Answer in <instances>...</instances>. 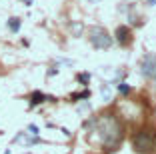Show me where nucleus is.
I'll return each mask as SVG.
<instances>
[{
	"mask_svg": "<svg viewBox=\"0 0 156 154\" xmlns=\"http://www.w3.org/2000/svg\"><path fill=\"white\" fill-rule=\"evenodd\" d=\"M116 40H118L120 44H128L130 42V30L126 26H118L116 28Z\"/></svg>",
	"mask_w": 156,
	"mask_h": 154,
	"instance_id": "nucleus-4",
	"label": "nucleus"
},
{
	"mask_svg": "<svg viewBox=\"0 0 156 154\" xmlns=\"http://www.w3.org/2000/svg\"><path fill=\"white\" fill-rule=\"evenodd\" d=\"M90 96V92L84 90V92H78V94H72V100H82V98H88Z\"/></svg>",
	"mask_w": 156,
	"mask_h": 154,
	"instance_id": "nucleus-7",
	"label": "nucleus"
},
{
	"mask_svg": "<svg viewBox=\"0 0 156 154\" xmlns=\"http://www.w3.org/2000/svg\"><path fill=\"white\" fill-rule=\"evenodd\" d=\"M90 42L96 48H108V46L112 44V40H110V36L106 34V30L104 28H90Z\"/></svg>",
	"mask_w": 156,
	"mask_h": 154,
	"instance_id": "nucleus-2",
	"label": "nucleus"
},
{
	"mask_svg": "<svg viewBox=\"0 0 156 154\" xmlns=\"http://www.w3.org/2000/svg\"><path fill=\"white\" fill-rule=\"evenodd\" d=\"M48 98V96L46 94H42V92H32V94H30V106H36V104H40V102H44V100Z\"/></svg>",
	"mask_w": 156,
	"mask_h": 154,
	"instance_id": "nucleus-5",
	"label": "nucleus"
},
{
	"mask_svg": "<svg viewBox=\"0 0 156 154\" xmlns=\"http://www.w3.org/2000/svg\"><path fill=\"white\" fill-rule=\"evenodd\" d=\"M140 66H142V74L144 76H150V74L154 72V66H156V56L154 54H146L142 58V64H140Z\"/></svg>",
	"mask_w": 156,
	"mask_h": 154,
	"instance_id": "nucleus-3",
	"label": "nucleus"
},
{
	"mask_svg": "<svg viewBox=\"0 0 156 154\" xmlns=\"http://www.w3.org/2000/svg\"><path fill=\"white\" fill-rule=\"evenodd\" d=\"M28 130H30V134H34V136L38 134V128L34 126V124H30V126H28Z\"/></svg>",
	"mask_w": 156,
	"mask_h": 154,
	"instance_id": "nucleus-10",
	"label": "nucleus"
},
{
	"mask_svg": "<svg viewBox=\"0 0 156 154\" xmlns=\"http://www.w3.org/2000/svg\"><path fill=\"white\" fill-rule=\"evenodd\" d=\"M88 80H90V74H86V72H84V74H78V82H82V84H86Z\"/></svg>",
	"mask_w": 156,
	"mask_h": 154,
	"instance_id": "nucleus-9",
	"label": "nucleus"
},
{
	"mask_svg": "<svg viewBox=\"0 0 156 154\" xmlns=\"http://www.w3.org/2000/svg\"><path fill=\"white\" fill-rule=\"evenodd\" d=\"M8 28L12 32H18V28H20V20L18 18H10L8 20Z\"/></svg>",
	"mask_w": 156,
	"mask_h": 154,
	"instance_id": "nucleus-6",
	"label": "nucleus"
},
{
	"mask_svg": "<svg viewBox=\"0 0 156 154\" xmlns=\"http://www.w3.org/2000/svg\"><path fill=\"white\" fill-rule=\"evenodd\" d=\"M134 148L138 152H152L156 150V136H154V130H142L140 134L134 136Z\"/></svg>",
	"mask_w": 156,
	"mask_h": 154,
	"instance_id": "nucleus-1",
	"label": "nucleus"
},
{
	"mask_svg": "<svg viewBox=\"0 0 156 154\" xmlns=\"http://www.w3.org/2000/svg\"><path fill=\"white\" fill-rule=\"evenodd\" d=\"M118 92H120V94H124V96H126V94L130 92V86H128V84H118Z\"/></svg>",
	"mask_w": 156,
	"mask_h": 154,
	"instance_id": "nucleus-8",
	"label": "nucleus"
}]
</instances>
